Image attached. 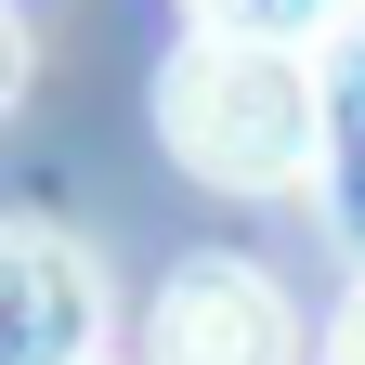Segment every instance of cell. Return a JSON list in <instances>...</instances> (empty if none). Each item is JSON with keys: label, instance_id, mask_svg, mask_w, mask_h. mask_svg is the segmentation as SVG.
Returning a JSON list of instances; mask_svg holds the SVG:
<instances>
[{"label": "cell", "instance_id": "obj_7", "mask_svg": "<svg viewBox=\"0 0 365 365\" xmlns=\"http://www.w3.org/2000/svg\"><path fill=\"white\" fill-rule=\"evenodd\" d=\"M91 365H105V352H91Z\"/></svg>", "mask_w": 365, "mask_h": 365}, {"label": "cell", "instance_id": "obj_1", "mask_svg": "<svg viewBox=\"0 0 365 365\" xmlns=\"http://www.w3.org/2000/svg\"><path fill=\"white\" fill-rule=\"evenodd\" d=\"M157 144L222 182V196H287L327 157V78L300 39H248V26H196L157 78Z\"/></svg>", "mask_w": 365, "mask_h": 365}, {"label": "cell", "instance_id": "obj_3", "mask_svg": "<svg viewBox=\"0 0 365 365\" xmlns=\"http://www.w3.org/2000/svg\"><path fill=\"white\" fill-rule=\"evenodd\" d=\"M105 352V274L53 222H0V365H91Z\"/></svg>", "mask_w": 365, "mask_h": 365}, {"label": "cell", "instance_id": "obj_5", "mask_svg": "<svg viewBox=\"0 0 365 365\" xmlns=\"http://www.w3.org/2000/svg\"><path fill=\"white\" fill-rule=\"evenodd\" d=\"M14 91H26V26L0 14V118H14Z\"/></svg>", "mask_w": 365, "mask_h": 365}, {"label": "cell", "instance_id": "obj_2", "mask_svg": "<svg viewBox=\"0 0 365 365\" xmlns=\"http://www.w3.org/2000/svg\"><path fill=\"white\" fill-rule=\"evenodd\" d=\"M144 365H300V313L261 261L209 248L157 287V327H144Z\"/></svg>", "mask_w": 365, "mask_h": 365}, {"label": "cell", "instance_id": "obj_6", "mask_svg": "<svg viewBox=\"0 0 365 365\" xmlns=\"http://www.w3.org/2000/svg\"><path fill=\"white\" fill-rule=\"evenodd\" d=\"M327 365H365V300L339 313V339H327Z\"/></svg>", "mask_w": 365, "mask_h": 365}, {"label": "cell", "instance_id": "obj_4", "mask_svg": "<svg viewBox=\"0 0 365 365\" xmlns=\"http://www.w3.org/2000/svg\"><path fill=\"white\" fill-rule=\"evenodd\" d=\"M327 14H339V0H196V26H248V39H300V53L327 39Z\"/></svg>", "mask_w": 365, "mask_h": 365}]
</instances>
